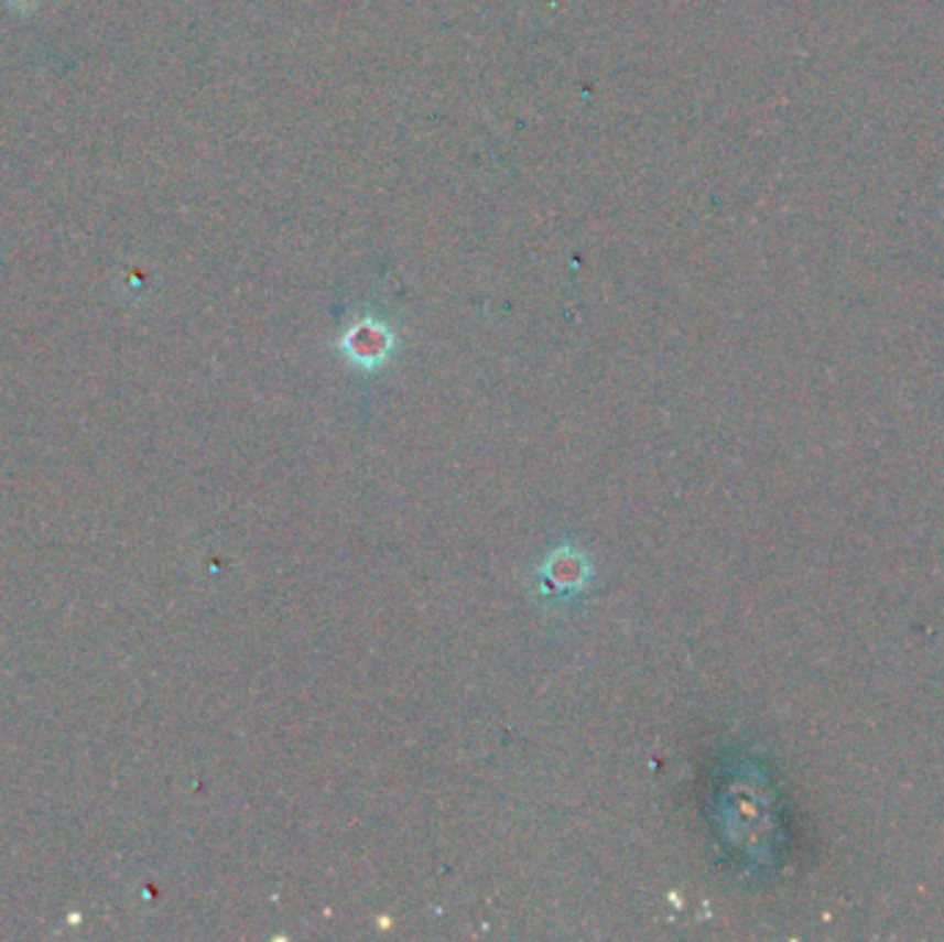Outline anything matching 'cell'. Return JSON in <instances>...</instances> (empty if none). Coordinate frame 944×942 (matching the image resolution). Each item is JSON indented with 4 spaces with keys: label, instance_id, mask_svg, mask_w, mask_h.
Wrapping results in <instances>:
<instances>
[]
</instances>
